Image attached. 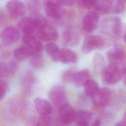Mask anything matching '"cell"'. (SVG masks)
<instances>
[{
    "instance_id": "9",
    "label": "cell",
    "mask_w": 126,
    "mask_h": 126,
    "mask_svg": "<svg viewBox=\"0 0 126 126\" xmlns=\"http://www.w3.org/2000/svg\"><path fill=\"white\" fill-rule=\"evenodd\" d=\"M62 41L64 44L69 46L77 45L81 40L79 32L72 27L65 28L62 33Z\"/></svg>"
},
{
    "instance_id": "36",
    "label": "cell",
    "mask_w": 126,
    "mask_h": 126,
    "mask_svg": "<svg viewBox=\"0 0 126 126\" xmlns=\"http://www.w3.org/2000/svg\"><path fill=\"white\" fill-rule=\"evenodd\" d=\"M115 126H126V122L123 121V120H122V121H120L118 122H117Z\"/></svg>"
},
{
    "instance_id": "27",
    "label": "cell",
    "mask_w": 126,
    "mask_h": 126,
    "mask_svg": "<svg viewBox=\"0 0 126 126\" xmlns=\"http://www.w3.org/2000/svg\"><path fill=\"white\" fill-rule=\"evenodd\" d=\"M30 63L32 67L35 69L41 68L44 64V60L41 54L38 52L34 53L31 57Z\"/></svg>"
},
{
    "instance_id": "38",
    "label": "cell",
    "mask_w": 126,
    "mask_h": 126,
    "mask_svg": "<svg viewBox=\"0 0 126 126\" xmlns=\"http://www.w3.org/2000/svg\"><path fill=\"white\" fill-rule=\"evenodd\" d=\"M124 40L125 43H126V33H125L124 36Z\"/></svg>"
},
{
    "instance_id": "19",
    "label": "cell",
    "mask_w": 126,
    "mask_h": 126,
    "mask_svg": "<svg viewBox=\"0 0 126 126\" xmlns=\"http://www.w3.org/2000/svg\"><path fill=\"white\" fill-rule=\"evenodd\" d=\"M91 80V75L87 69H82L75 71L73 77L72 82L77 87L84 86Z\"/></svg>"
},
{
    "instance_id": "8",
    "label": "cell",
    "mask_w": 126,
    "mask_h": 126,
    "mask_svg": "<svg viewBox=\"0 0 126 126\" xmlns=\"http://www.w3.org/2000/svg\"><path fill=\"white\" fill-rule=\"evenodd\" d=\"M43 4L48 18H61L64 13V8L54 0H43Z\"/></svg>"
},
{
    "instance_id": "33",
    "label": "cell",
    "mask_w": 126,
    "mask_h": 126,
    "mask_svg": "<svg viewBox=\"0 0 126 126\" xmlns=\"http://www.w3.org/2000/svg\"><path fill=\"white\" fill-rule=\"evenodd\" d=\"M62 6H71L75 2V0H54Z\"/></svg>"
},
{
    "instance_id": "16",
    "label": "cell",
    "mask_w": 126,
    "mask_h": 126,
    "mask_svg": "<svg viewBox=\"0 0 126 126\" xmlns=\"http://www.w3.org/2000/svg\"><path fill=\"white\" fill-rule=\"evenodd\" d=\"M18 63L16 60H9L1 62L0 65V76L7 78L13 76L17 71Z\"/></svg>"
},
{
    "instance_id": "6",
    "label": "cell",
    "mask_w": 126,
    "mask_h": 126,
    "mask_svg": "<svg viewBox=\"0 0 126 126\" xmlns=\"http://www.w3.org/2000/svg\"><path fill=\"white\" fill-rule=\"evenodd\" d=\"M48 97L54 105L60 108L65 103L66 98V93L64 87L61 85L54 86L49 91Z\"/></svg>"
},
{
    "instance_id": "31",
    "label": "cell",
    "mask_w": 126,
    "mask_h": 126,
    "mask_svg": "<svg viewBox=\"0 0 126 126\" xmlns=\"http://www.w3.org/2000/svg\"><path fill=\"white\" fill-rule=\"evenodd\" d=\"M75 72V71L71 69H68L64 71L62 75L63 81L65 83H70L71 82H72L73 77Z\"/></svg>"
},
{
    "instance_id": "25",
    "label": "cell",
    "mask_w": 126,
    "mask_h": 126,
    "mask_svg": "<svg viewBox=\"0 0 126 126\" xmlns=\"http://www.w3.org/2000/svg\"><path fill=\"white\" fill-rule=\"evenodd\" d=\"M97 83L94 80H90L84 86L85 94L89 97L92 98L99 90Z\"/></svg>"
},
{
    "instance_id": "23",
    "label": "cell",
    "mask_w": 126,
    "mask_h": 126,
    "mask_svg": "<svg viewBox=\"0 0 126 126\" xmlns=\"http://www.w3.org/2000/svg\"><path fill=\"white\" fill-rule=\"evenodd\" d=\"M35 52L32 51L25 45L15 49L13 52V56L16 61H23L29 57H31Z\"/></svg>"
},
{
    "instance_id": "39",
    "label": "cell",
    "mask_w": 126,
    "mask_h": 126,
    "mask_svg": "<svg viewBox=\"0 0 126 126\" xmlns=\"http://www.w3.org/2000/svg\"><path fill=\"white\" fill-rule=\"evenodd\" d=\"M121 1H122V2H125V3H126V0H120Z\"/></svg>"
},
{
    "instance_id": "18",
    "label": "cell",
    "mask_w": 126,
    "mask_h": 126,
    "mask_svg": "<svg viewBox=\"0 0 126 126\" xmlns=\"http://www.w3.org/2000/svg\"><path fill=\"white\" fill-rule=\"evenodd\" d=\"M22 40L25 46L35 52L40 53L43 49L42 43L33 34H24Z\"/></svg>"
},
{
    "instance_id": "35",
    "label": "cell",
    "mask_w": 126,
    "mask_h": 126,
    "mask_svg": "<svg viewBox=\"0 0 126 126\" xmlns=\"http://www.w3.org/2000/svg\"><path fill=\"white\" fill-rule=\"evenodd\" d=\"M101 120L97 118L93 121L91 126H101Z\"/></svg>"
},
{
    "instance_id": "5",
    "label": "cell",
    "mask_w": 126,
    "mask_h": 126,
    "mask_svg": "<svg viewBox=\"0 0 126 126\" xmlns=\"http://www.w3.org/2000/svg\"><path fill=\"white\" fill-rule=\"evenodd\" d=\"M104 39L98 35H93L86 37L82 46V51L85 53H89L92 51L103 48L105 45Z\"/></svg>"
},
{
    "instance_id": "2",
    "label": "cell",
    "mask_w": 126,
    "mask_h": 126,
    "mask_svg": "<svg viewBox=\"0 0 126 126\" xmlns=\"http://www.w3.org/2000/svg\"><path fill=\"white\" fill-rule=\"evenodd\" d=\"M124 7V3L120 0H98L94 8L98 13L107 14L121 13Z\"/></svg>"
},
{
    "instance_id": "30",
    "label": "cell",
    "mask_w": 126,
    "mask_h": 126,
    "mask_svg": "<svg viewBox=\"0 0 126 126\" xmlns=\"http://www.w3.org/2000/svg\"><path fill=\"white\" fill-rule=\"evenodd\" d=\"M76 1L81 7L90 9L95 7L98 0H76Z\"/></svg>"
},
{
    "instance_id": "13",
    "label": "cell",
    "mask_w": 126,
    "mask_h": 126,
    "mask_svg": "<svg viewBox=\"0 0 126 126\" xmlns=\"http://www.w3.org/2000/svg\"><path fill=\"white\" fill-rule=\"evenodd\" d=\"M6 7L9 16L13 19L21 17L26 12L25 5L20 0H9Z\"/></svg>"
},
{
    "instance_id": "20",
    "label": "cell",
    "mask_w": 126,
    "mask_h": 126,
    "mask_svg": "<svg viewBox=\"0 0 126 126\" xmlns=\"http://www.w3.org/2000/svg\"><path fill=\"white\" fill-rule=\"evenodd\" d=\"M93 117V113L88 110L77 111L75 120L77 126H88Z\"/></svg>"
},
{
    "instance_id": "29",
    "label": "cell",
    "mask_w": 126,
    "mask_h": 126,
    "mask_svg": "<svg viewBox=\"0 0 126 126\" xmlns=\"http://www.w3.org/2000/svg\"><path fill=\"white\" fill-rule=\"evenodd\" d=\"M52 123L53 120L50 115L40 116L37 120L36 126H52Z\"/></svg>"
},
{
    "instance_id": "24",
    "label": "cell",
    "mask_w": 126,
    "mask_h": 126,
    "mask_svg": "<svg viewBox=\"0 0 126 126\" xmlns=\"http://www.w3.org/2000/svg\"><path fill=\"white\" fill-rule=\"evenodd\" d=\"M45 51L50 58L54 62L59 61L61 49L58 46L53 42H47L45 46Z\"/></svg>"
},
{
    "instance_id": "26",
    "label": "cell",
    "mask_w": 126,
    "mask_h": 126,
    "mask_svg": "<svg viewBox=\"0 0 126 126\" xmlns=\"http://www.w3.org/2000/svg\"><path fill=\"white\" fill-rule=\"evenodd\" d=\"M26 8L32 15L38 14L41 7L40 0H24Z\"/></svg>"
},
{
    "instance_id": "3",
    "label": "cell",
    "mask_w": 126,
    "mask_h": 126,
    "mask_svg": "<svg viewBox=\"0 0 126 126\" xmlns=\"http://www.w3.org/2000/svg\"><path fill=\"white\" fill-rule=\"evenodd\" d=\"M100 29L105 34L113 37L120 35L122 31V21L116 16L109 17L102 21Z\"/></svg>"
},
{
    "instance_id": "22",
    "label": "cell",
    "mask_w": 126,
    "mask_h": 126,
    "mask_svg": "<svg viewBox=\"0 0 126 126\" xmlns=\"http://www.w3.org/2000/svg\"><path fill=\"white\" fill-rule=\"evenodd\" d=\"M35 82V77L33 73L31 70H28L23 74L22 79V84L24 91L30 93Z\"/></svg>"
},
{
    "instance_id": "15",
    "label": "cell",
    "mask_w": 126,
    "mask_h": 126,
    "mask_svg": "<svg viewBox=\"0 0 126 126\" xmlns=\"http://www.w3.org/2000/svg\"><path fill=\"white\" fill-rule=\"evenodd\" d=\"M59 109V117L62 123L68 124L75 121L77 112L69 104L65 103Z\"/></svg>"
},
{
    "instance_id": "17",
    "label": "cell",
    "mask_w": 126,
    "mask_h": 126,
    "mask_svg": "<svg viewBox=\"0 0 126 126\" xmlns=\"http://www.w3.org/2000/svg\"><path fill=\"white\" fill-rule=\"evenodd\" d=\"M33 103L35 110L40 116L50 115L52 111L53 108L51 103L45 99L36 98Z\"/></svg>"
},
{
    "instance_id": "28",
    "label": "cell",
    "mask_w": 126,
    "mask_h": 126,
    "mask_svg": "<svg viewBox=\"0 0 126 126\" xmlns=\"http://www.w3.org/2000/svg\"><path fill=\"white\" fill-rule=\"evenodd\" d=\"M93 63L94 66L96 68H102V70L105 67V61L103 56L98 53H96L94 55Z\"/></svg>"
},
{
    "instance_id": "14",
    "label": "cell",
    "mask_w": 126,
    "mask_h": 126,
    "mask_svg": "<svg viewBox=\"0 0 126 126\" xmlns=\"http://www.w3.org/2000/svg\"><path fill=\"white\" fill-rule=\"evenodd\" d=\"M92 98V102L95 106L102 107L106 106L110 101L111 92L107 88H101Z\"/></svg>"
},
{
    "instance_id": "4",
    "label": "cell",
    "mask_w": 126,
    "mask_h": 126,
    "mask_svg": "<svg viewBox=\"0 0 126 126\" xmlns=\"http://www.w3.org/2000/svg\"><path fill=\"white\" fill-rule=\"evenodd\" d=\"M101 78L105 84H116L122 78V70L119 65L109 64L102 70Z\"/></svg>"
},
{
    "instance_id": "12",
    "label": "cell",
    "mask_w": 126,
    "mask_h": 126,
    "mask_svg": "<svg viewBox=\"0 0 126 126\" xmlns=\"http://www.w3.org/2000/svg\"><path fill=\"white\" fill-rule=\"evenodd\" d=\"M20 34L19 30L14 26L5 27L1 33V40L3 45H11L19 39Z\"/></svg>"
},
{
    "instance_id": "32",
    "label": "cell",
    "mask_w": 126,
    "mask_h": 126,
    "mask_svg": "<svg viewBox=\"0 0 126 126\" xmlns=\"http://www.w3.org/2000/svg\"><path fill=\"white\" fill-rule=\"evenodd\" d=\"M8 86L7 83L3 80L0 81V99H2L7 93Z\"/></svg>"
},
{
    "instance_id": "11",
    "label": "cell",
    "mask_w": 126,
    "mask_h": 126,
    "mask_svg": "<svg viewBox=\"0 0 126 126\" xmlns=\"http://www.w3.org/2000/svg\"><path fill=\"white\" fill-rule=\"evenodd\" d=\"M99 16L98 13L94 10L88 11L83 18L82 26L85 31L92 32L98 26Z\"/></svg>"
},
{
    "instance_id": "34",
    "label": "cell",
    "mask_w": 126,
    "mask_h": 126,
    "mask_svg": "<svg viewBox=\"0 0 126 126\" xmlns=\"http://www.w3.org/2000/svg\"><path fill=\"white\" fill-rule=\"evenodd\" d=\"M122 74L123 82L126 86V62H125L123 65L122 68Z\"/></svg>"
},
{
    "instance_id": "37",
    "label": "cell",
    "mask_w": 126,
    "mask_h": 126,
    "mask_svg": "<svg viewBox=\"0 0 126 126\" xmlns=\"http://www.w3.org/2000/svg\"><path fill=\"white\" fill-rule=\"evenodd\" d=\"M123 120L125 121V122H126V113H125V114L124 115V117H123Z\"/></svg>"
},
{
    "instance_id": "7",
    "label": "cell",
    "mask_w": 126,
    "mask_h": 126,
    "mask_svg": "<svg viewBox=\"0 0 126 126\" xmlns=\"http://www.w3.org/2000/svg\"><path fill=\"white\" fill-rule=\"evenodd\" d=\"M109 64L119 65L126 60V51L121 46H115L106 53Z\"/></svg>"
},
{
    "instance_id": "1",
    "label": "cell",
    "mask_w": 126,
    "mask_h": 126,
    "mask_svg": "<svg viewBox=\"0 0 126 126\" xmlns=\"http://www.w3.org/2000/svg\"><path fill=\"white\" fill-rule=\"evenodd\" d=\"M47 23L45 18L37 14L22 18L19 22L18 27L24 34H33L40 27Z\"/></svg>"
},
{
    "instance_id": "21",
    "label": "cell",
    "mask_w": 126,
    "mask_h": 126,
    "mask_svg": "<svg viewBox=\"0 0 126 126\" xmlns=\"http://www.w3.org/2000/svg\"><path fill=\"white\" fill-rule=\"evenodd\" d=\"M78 57L77 55L72 50L63 48L61 49L59 62L64 64L74 63L77 62Z\"/></svg>"
},
{
    "instance_id": "10",
    "label": "cell",
    "mask_w": 126,
    "mask_h": 126,
    "mask_svg": "<svg viewBox=\"0 0 126 126\" xmlns=\"http://www.w3.org/2000/svg\"><path fill=\"white\" fill-rule=\"evenodd\" d=\"M36 34L39 39L48 42L55 41L58 37V32L56 28L48 23L40 27Z\"/></svg>"
}]
</instances>
